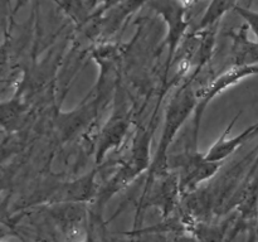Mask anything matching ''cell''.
Masks as SVG:
<instances>
[{"mask_svg":"<svg viewBox=\"0 0 258 242\" xmlns=\"http://www.w3.org/2000/svg\"><path fill=\"white\" fill-rule=\"evenodd\" d=\"M181 198L180 182L178 173H166L156 176L150 183H146L141 198V208L154 206L160 209L164 217L173 212L174 207Z\"/></svg>","mask_w":258,"mask_h":242,"instance_id":"5","label":"cell"},{"mask_svg":"<svg viewBox=\"0 0 258 242\" xmlns=\"http://www.w3.org/2000/svg\"><path fill=\"white\" fill-rule=\"evenodd\" d=\"M232 221L233 217H229L219 223H211L208 221L193 222V224L189 226V229L196 234L199 242H223Z\"/></svg>","mask_w":258,"mask_h":242,"instance_id":"9","label":"cell"},{"mask_svg":"<svg viewBox=\"0 0 258 242\" xmlns=\"http://www.w3.org/2000/svg\"><path fill=\"white\" fill-rule=\"evenodd\" d=\"M256 75H258V66L233 65L232 67H229L228 70L224 71L223 73H221L218 77L214 78L213 82L209 83L206 88H203V91H201V93L197 95L198 102H197L196 110H194L193 112V120H191L190 125L191 135L198 138L202 117H203L204 111L208 107V105L211 103L212 100H214L219 93L226 91L227 88H229L231 86L237 85L239 81Z\"/></svg>","mask_w":258,"mask_h":242,"instance_id":"4","label":"cell"},{"mask_svg":"<svg viewBox=\"0 0 258 242\" xmlns=\"http://www.w3.org/2000/svg\"><path fill=\"white\" fill-rule=\"evenodd\" d=\"M254 232H256V236H257V242H258V207H257V219H256V228H254Z\"/></svg>","mask_w":258,"mask_h":242,"instance_id":"13","label":"cell"},{"mask_svg":"<svg viewBox=\"0 0 258 242\" xmlns=\"http://www.w3.org/2000/svg\"><path fill=\"white\" fill-rule=\"evenodd\" d=\"M242 113V111H239L236 116H234L233 120L231 121L227 129L224 130V133L219 136L218 140L208 149L207 153H204L206 155V159L209 161H218V163H222L224 159L228 158L231 154H233L237 149L241 145H243L247 140L254 138V136L258 135V121L253 125L248 126L247 129H244L241 134L233 136L232 139H227V136L229 135V131L232 130V128L236 124L237 118L239 117V115Z\"/></svg>","mask_w":258,"mask_h":242,"instance_id":"6","label":"cell"},{"mask_svg":"<svg viewBox=\"0 0 258 242\" xmlns=\"http://www.w3.org/2000/svg\"><path fill=\"white\" fill-rule=\"evenodd\" d=\"M236 66H258V44L244 40L236 50Z\"/></svg>","mask_w":258,"mask_h":242,"instance_id":"10","label":"cell"},{"mask_svg":"<svg viewBox=\"0 0 258 242\" xmlns=\"http://www.w3.org/2000/svg\"><path fill=\"white\" fill-rule=\"evenodd\" d=\"M197 93L191 90L190 81L181 86L175 95L171 97L165 111V124H164L163 134L159 141L158 149L154 155L151 166L149 169L148 183H150L156 176L169 173V148L175 139L176 134L180 130L181 125L185 123L196 110Z\"/></svg>","mask_w":258,"mask_h":242,"instance_id":"1","label":"cell"},{"mask_svg":"<svg viewBox=\"0 0 258 242\" xmlns=\"http://www.w3.org/2000/svg\"><path fill=\"white\" fill-rule=\"evenodd\" d=\"M176 2H178V4L180 5L181 8H186V7H189V5L194 4L197 0H176Z\"/></svg>","mask_w":258,"mask_h":242,"instance_id":"12","label":"cell"},{"mask_svg":"<svg viewBox=\"0 0 258 242\" xmlns=\"http://www.w3.org/2000/svg\"><path fill=\"white\" fill-rule=\"evenodd\" d=\"M128 128H130V117L127 113H113L112 117H110V120L101 130L97 149H96V163H102L103 158L107 155L108 151L117 148L122 143Z\"/></svg>","mask_w":258,"mask_h":242,"instance_id":"7","label":"cell"},{"mask_svg":"<svg viewBox=\"0 0 258 242\" xmlns=\"http://www.w3.org/2000/svg\"><path fill=\"white\" fill-rule=\"evenodd\" d=\"M238 13L249 23V25L252 27V30L256 33L257 38H258V13L251 12V10H246V9H241L238 8Z\"/></svg>","mask_w":258,"mask_h":242,"instance_id":"11","label":"cell"},{"mask_svg":"<svg viewBox=\"0 0 258 242\" xmlns=\"http://www.w3.org/2000/svg\"><path fill=\"white\" fill-rule=\"evenodd\" d=\"M96 170L77 180L60 186L59 191L54 193V201L58 203H83L97 198L98 189L95 182Z\"/></svg>","mask_w":258,"mask_h":242,"instance_id":"8","label":"cell"},{"mask_svg":"<svg viewBox=\"0 0 258 242\" xmlns=\"http://www.w3.org/2000/svg\"><path fill=\"white\" fill-rule=\"evenodd\" d=\"M222 166L218 161H209L197 150V140L189 135L185 149L180 154L169 158V169L178 168L181 199L198 191L199 186L213 178Z\"/></svg>","mask_w":258,"mask_h":242,"instance_id":"3","label":"cell"},{"mask_svg":"<svg viewBox=\"0 0 258 242\" xmlns=\"http://www.w3.org/2000/svg\"><path fill=\"white\" fill-rule=\"evenodd\" d=\"M153 138V129L139 128L135 138L133 140V149L128 160L116 170V173L98 189L96 206L102 209L105 204L115 196L116 193L133 183L144 170L150 169V143Z\"/></svg>","mask_w":258,"mask_h":242,"instance_id":"2","label":"cell"},{"mask_svg":"<svg viewBox=\"0 0 258 242\" xmlns=\"http://www.w3.org/2000/svg\"><path fill=\"white\" fill-rule=\"evenodd\" d=\"M82 242H97V241H96V239H95V238H93V237H92V236H88V237H87V238H86V239H85V241H82Z\"/></svg>","mask_w":258,"mask_h":242,"instance_id":"14","label":"cell"}]
</instances>
